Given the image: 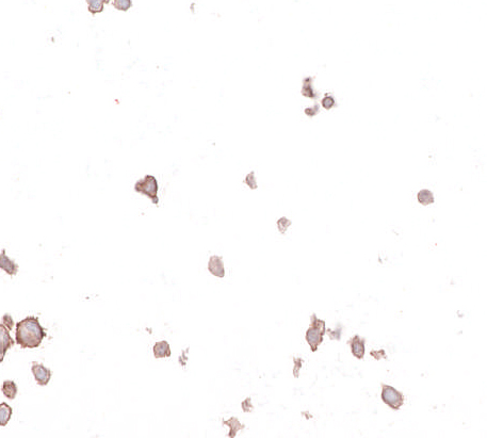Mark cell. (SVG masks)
Here are the masks:
<instances>
[{
    "mask_svg": "<svg viewBox=\"0 0 487 438\" xmlns=\"http://www.w3.org/2000/svg\"><path fill=\"white\" fill-rule=\"evenodd\" d=\"M305 113H306V115H308V116H315V115H317V114L319 113V106L316 104V105H314L313 107H310V108L305 109Z\"/></svg>",
    "mask_w": 487,
    "mask_h": 438,
    "instance_id": "obj_22",
    "label": "cell"
},
{
    "mask_svg": "<svg viewBox=\"0 0 487 438\" xmlns=\"http://www.w3.org/2000/svg\"><path fill=\"white\" fill-rule=\"evenodd\" d=\"M2 392L5 395V397L9 399V400H14L18 392L17 385L13 381H5L3 384Z\"/></svg>",
    "mask_w": 487,
    "mask_h": 438,
    "instance_id": "obj_11",
    "label": "cell"
},
{
    "mask_svg": "<svg viewBox=\"0 0 487 438\" xmlns=\"http://www.w3.org/2000/svg\"><path fill=\"white\" fill-rule=\"evenodd\" d=\"M0 269H3L7 274L14 276L17 274L18 272V265L15 264L13 260L10 259L7 254H6V249L3 250L2 254H0Z\"/></svg>",
    "mask_w": 487,
    "mask_h": 438,
    "instance_id": "obj_7",
    "label": "cell"
},
{
    "mask_svg": "<svg viewBox=\"0 0 487 438\" xmlns=\"http://www.w3.org/2000/svg\"><path fill=\"white\" fill-rule=\"evenodd\" d=\"M417 200H418L419 203L421 204V205L427 206V205H430V204L434 203V196L430 190L423 189V190H420L418 192Z\"/></svg>",
    "mask_w": 487,
    "mask_h": 438,
    "instance_id": "obj_15",
    "label": "cell"
},
{
    "mask_svg": "<svg viewBox=\"0 0 487 438\" xmlns=\"http://www.w3.org/2000/svg\"><path fill=\"white\" fill-rule=\"evenodd\" d=\"M208 270L214 276H218V277L225 276V269H224L223 260L219 256H212L210 258L208 264Z\"/></svg>",
    "mask_w": 487,
    "mask_h": 438,
    "instance_id": "obj_8",
    "label": "cell"
},
{
    "mask_svg": "<svg viewBox=\"0 0 487 438\" xmlns=\"http://www.w3.org/2000/svg\"><path fill=\"white\" fill-rule=\"evenodd\" d=\"M113 7L119 11L126 12L132 7V2L131 0H114Z\"/></svg>",
    "mask_w": 487,
    "mask_h": 438,
    "instance_id": "obj_16",
    "label": "cell"
},
{
    "mask_svg": "<svg viewBox=\"0 0 487 438\" xmlns=\"http://www.w3.org/2000/svg\"><path fill=\"white\" fill-rule=\"evenodd\" d=\"M351 348H352V353L356 358L362 359L364 357L365 342L360 339L358 336H355L352 340H351Z\"/></svg>",
    "mask_w": 487,
    "mask_h": 438,
    "instance_id": "obj_9",
    "label": "cell"
},
{
    "mask_svg": "<svg viewBox=\"0 0 487 438\" xmlns=\"http://www.w3.org/2000/svg\"><path fill=\"white\" fill-rule=\"evenodd\" d=\"M277 225H278V228H279L280 232L284 233V232L287 230V228L291 225V221H289V220L286 219V218H281V219L278 220Z\"/></svg>",
    "mask_w": 487,
    "mask_h": 438,
    "instance_id": "obj_20",
    "label": "cell"
},
{
    "mask_svg": "<svg viewBox=\"0 0 487 438\" xmlns=\"http://www.w3.org/2000/svg\"><path fill=\"white\" fill-rule=\"evenodd\" d=\"M246 183L248 184V186L251 188V189H256L257 188V182H256V178H255V173L254 172H251L247 178H246Z\"/></svg>",
    "mask_w": 487,
    "mask_h": 438,
    "instance_id": "obj_19",
    "label": "cell"
},
{
    "mask_svg": "<svg viewBox=\"0 0 487 438\" xmlns=\"http://www.w3.org/2000/svg\"><path fill=\"white\" fill-rule=\"evenodd\" d=\"M110 0H86L87 9L89 11L95 15L97 13H102L104 11V7L106 4H109Z\"/></svg>",
    "mask_w": 487,
    "mask_h": 438,
    "instance_id": "obj_14",
    "label": "cell"
},
{
    "mask_svg": "<svg viewBox=\"0 0 487 438\" xmlns=\"http://www.w3.org/2000/svg\"><path fill=\"white\" fill-rule=\"evenodd\" d=\"M15 336L16 344L22 349H34L41 346L47 333L38 318L30 316L16 324Z\"/></svg>",
    "mask_w": 487,
    "mask_h": 438,
    "instance_id": "obj_1",
    "label": "cell"
},
{
    "mask_svg": "<svg viewBox=\"0 0 487 438\" xmlns=\"http://www.w3.org/2000/svg\"><path fill=\"white\" fill-rule=\"evenodd\" d=\"M13 414L12 407L6 402L0 404V426H6Z\"/></svg>",
    "mask_w": 487,
    "mask_h": 438,
    "instance_id": "obj_12",
    "label": "cell"
},
{
    "mask_svg": "<svg viewBox=\"0 0 487 438\" xmlns=\"http://www.w3.org/2000/svg\"><path fill=\"white\" fill-rule=\"evenodd\" d=\"M321 105H322L323 108L326 109V110L332 109L333 107L336 106V102H335L334 96L330 95V94H326L324 99L322 100V102H321Z\"/></svg>",
    "mask_w": 487,
    "mask_h": 438,
    "instance_id": "obj_18",
    "label": "cell"
},
{
    "mask_svg": "<svg viewBox=\"0 0 487 438\" xmlns=\"http://www.w3.org/2000/svg\"><path fill=\"white\" fill-rule=\"evenodd\" d=\"M158 181L153 175H146V176L140 180H138L134 184V191L143 194L152 200L155 205H158Z\"/></svg>",
    "mask_w": 487,
    "mask_h": 438,
    "instance_id": "obj_2",
    "label": "cell"
},
{
    "mask_svg": "<svg viewBox=\"0 0 487 438\" xmlns=\"http://www.w3.org/2000/svg\"><path fill=\"white\" fill-rule=\"evenodd\" d=\"M3 324H5L10 330H11V329L13 328V326H14V321H13L12 317L10 316V315H8V314H6V315L4 316V318H3Z\"/></svg>",
    "mask_w": 487,
    "mask_h": 438,
    "instance_id": "obj_21",
    "label": "cell"
},
{
    "mask_svg": "<svg viewBox=\"0 0 487 438\" xmlns=\"http://www.w3.org/2000/svg\"><path fill=\"white\" fill-rule=\"evenodd\" d=\"M325 333V322L319 320L314 315L311 317V326L306 332V340L311 348V351L316 352L318 347L322 344L323 336Z\"/></svg>",
    "mask_w": 487,
    "mask_h": 438,
    "instance_id": "obj_3",
    "label": "cell"
},
{
    "mask_svg": "<svg viewBox=\"0 0 487 438\" xmlns=\"http://www.w3.org/2000/svg\"><path fill=\"white\" fill-rule=\"evenodd\" d=\"M154 355L156 358H164L171 356L170 345L167 342H160L154 346Z\"/></svg>",
    "mask_w": 487,
    "mask_h": 438,
    "instance_id": "obj_10",
    "label": "cell"
},
{
    "mask_svg": "<svg viewBox=\"0 0 487 438\" xmlns=\"http://www.w3.org/2000/svg\"><path fill=\"white\" fill-rule=\"evenodd\" d=\"M14 344V340L10 336V329L5 324H0V363L4 362L9 349H11Z\"/></svg>",
    "mask_w": 487,
    "mask_h": 438,
    "instance_id": "obj_5",
    "label": "cell"
},
{
    "mask_svg": "<svg viewBox=\"0 0 487 438\" xmlns=\"http://www.w3.org/2000/svg\"><path fill=\"white\" fill-rule=\"evenodd\" d=\"M313 78L311 77H307L304 79L303 81V86H302V95L305 96V97H308V99H317V94L314 90V85H313Z\"/></svg>",
    "mask_w": 487,
    "mask_h": 438,
    "instance_id": "obj_13",
    "label": "cell"
},
{
    "mask_svg": "<svg viewBox=\"0 0 487 438\" xmlns=\"http://www.w3.org/2000/svg\"><path fill=\"white\" fill-rule=\"evenodd\" d=\"M382 400L388 405L391 406L394 410L398 411L400 408L403 403H404V397L401 393H399L398 391L392 386L388 385H383L382 388Z\"/></svg>",
    "mask_w": 487,
    "mask_h": 438,
    "instance_id": "obj_4",
    "label": "cell"
},
{
    "mask_svg": "<svg viewBox=\"0 0 487 438\" xmlns=\"http://www.w3.org/2000/svg\"><path fill=\"white\" fill-rule=\"evenodd\" d=\"M31 371L33 373V376H34V379L36 381V383L40 386H46L48 383H50L52 375H53L52 370L46 368L42 364H36V363L33 364L32 368H31Z\"/></svg>",
    "mask_w": 487,
    "mask_h": 438,
    "instance_id": "obj_6",
    "label": "cell"
},
{
    "mask_svg": "<svg viewBox=\"0 0 487 438\" xmlns=\"http://www.w3.org/2000/svg\"><path fill=\"white\" fill-rule=\"evenodd\" d=\"M227 425L230 426V432H229V436L230 437H235L236 434H237V431L241 430L242 429V425L240 424V422L236 419V418H231V419L227 422H225Z\"/></svg>",
    "mask_w": 487,
    "mask_h": 438,
    "instance_id": "obj_17",
    "label": "cell"
}]
</instances>
